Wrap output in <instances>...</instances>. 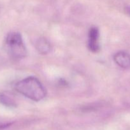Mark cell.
Listing matches in <instances>:
<instances>
[{
	"label": "cell",
	"instance_id": "6da1fadb",
	"mask_svg": "<svg viewBox=\"0 0 130 130\" xmlns=\"http://www.w3.org/2000/svg\"><path fill=\"white\" fill-rule=\"evenodd\" d=\"M15 88L19 93L33 101H40L47 95V91L42 83L33 76L18 81L15 84Z\"/></svg>",
	"mask_w": 130,
	"mask_h": 130
},
{
	"label": "cell",
	"instance_id": "7a4b0ae2",
	"mask_svg": "<svg viewBox=\"0 0 130 130\" xmlns=\"http://www.w3.org/2000/svg\"><path fill=\"white\" fill-rule=\"evenodd\" d=\"M5 44L8 55L14 59H22L27 55V49L19 32H11L8 34Z\"/></svg>",
	"mask_w": 130,
	"mask_h": 130
},
{
	"label": "cell",
	"instance_id": "3957f363",
	"mask_svg": "<svg viewBox=\"0 0 130 130\" xmlns=\"http://www.w3.org/2000/svg\"><path fill=\"white\" fill-rule=\"evenodd\" d=\"M99 32L96 27L90 29L88 34V48L91 52H98L100 49L99 46Z\"/></svg>",
	"mask_w": 130,
	"mask_h": 130
},
{
	"label": "cell",
	"instance_id": "277c9868",
	"mask_svg": "<svg viewBox=\"0 0 130 130\" xmlns=\"http://www.w3.org/2000/svg\"><path fill=\"white\" fill-rule=\"evenodd\" d=\"M113 60L116 64L122 69L130 68V55L125 52H119L115 53Z\"/></svg>",
	"mask_w": 130,
	"mask_h": 130
},
{
	"label": "cell",
	"instance_id": "5b68a950",
	"mask_svg": "<svg viewBox=\"0 0 130 130\" xmlns=\"http://www.w3.org/2000/svg\"><path fill=\"white\" fill-rule=\"evenodd\" d=\"M36 48L40 54L46 55L50 51L51 45L45 38H42L37 40L36 43Z\"/></svg>",
	"mask_w": 130,
	"mask_h": 130
},
{
	"label": "cell",
	"instance_id": "8992f818",
	"mask_svg": "<svg viewBox=\"0 0 130 130\" xmlns=\"http://www.w3.org/2000/svg\"><path fill=\"white\" fill-rule=\"evenodd\" d=\"M0 102L7 107H15L16 102L10 93L6 92L0 93Z\"/></svg>",
	"mask_w": 130,
	"mask_h": 130
},
{
	"label": "cell",
	"instance_id": "52a82bcc",
	"mask_svg": "<svg viewBox=\"0 0 130 130\" xmlns=\"http://www.w3.org/2000/svg\"><path fill=\"white\" fill-rule=\"evenodd\" d=\"M11 124H12V123H11V122H9L7 121H5L0 119V129H5V128H8Z\"/></svg>",
	"mask_w": 130,
	"mask_h": 130
},
{
	"label": "cell",
	"instance_id": "ba28073f",
	"mask_svg": "<svg viewBox=\"0 0 130 130\" xmlns=\"http://www.w3.org/2000/svg\"><path fill=\"white\" fill-rule=\"evenodd\" d=\"M125 10H126V13H127L128 14V15H130V6H126V9H125Z\"/></svg>",
	"mask_w": 130,
	"mask_h": 130
}]
</instances>
